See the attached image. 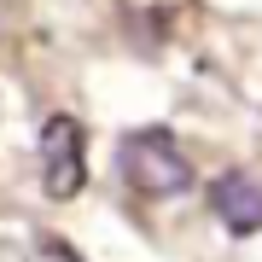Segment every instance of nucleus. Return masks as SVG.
Here are the masks:
<instances>
[{
	"label": "nucleus",
	"instance_id": "1",
	"mask_svg": "<svg viewBox=\"0 0 262 262\" xmlns=\"http://www.w3.org/2000/svg\"><path fill=\"white\" fill-rule=\"evenodd\" d=\"M117 169H122V181H128V192L151 198V204H158V198H181L192 187V158L175 146L169 128H134V134H122Z\"/></svg>",
	"mask_w": 262,
	"mask_h": 262
},
{
	"label": "nucleus",
	"instance_id": "2",
	"mask_svg": "<svg viewBox=\"0 0 262 262\" xmlns=\"http://www.w3.org/2000/svg\"><path fill=\"white\" fill-rule=\"evenodd\" d=\"M35 158H41V192L53 204H70L88 187V140H82V122L76 117H47L41 122Z\"/></svg>",
	"mask_w": 262,
	"mask_h": 262
},
{
	"label": "nucleus",
	"instance_id": "3",
	"mask_svg": "<svg viewBox=\"0 0 262 262\" xmlns=\"http://www.w3.org/2000/svg\"><path fill=\"white\" fill-rule=\"evenodd\" d=\"M210 210H215V222H222L227 233H239V239L262 233V181L245 175V169L215 175L210 181Z\"/></svg>",
	"mask_w": 262,
	"mask_h": 262
}]
</instances>
